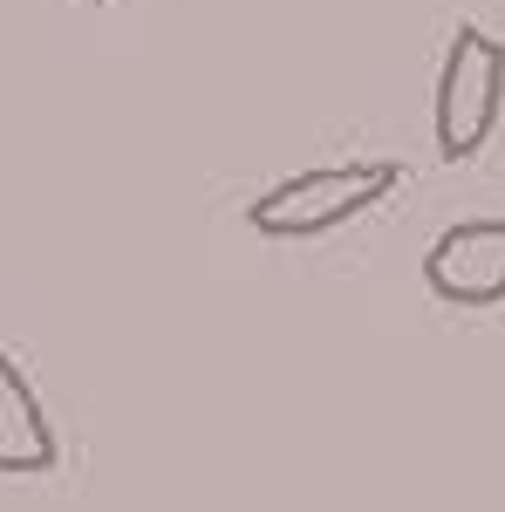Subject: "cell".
<instances>
[{"mask_svg":"<svg viewBox=\"0 0 505 512\" xmlns=\"http://www.w3.org/2000/svg\"><path fill=\"white\" fill-rule=\"evenodd\" d=\"M396 185H403V164H389V158L314 164V171H294L273 192L253 198L246 226L260 239H314V233H335V226L362 219V212H376Z\"/></svg>","mask_w":505,"mask_h":512,"instance_id":"obj_1","label":"cell"},{"mask_svg":"<svg viewBox=\"0 0 505 512\" xmlns=\"http://www.w3.org/2000/svg\"><path fill=\"white\" fill-rule=\"evenodd\" d=\"M505 110V41L485 35L478 21H458L437 69V151L444 164H465L492 144Z\"/></svg>","mask_w":505,"mask_h":512,"instance_id":"obj_2","label":"cell"},{"mask_svg":"<svg viewBox=\"0 0 505 512\" xmlns=\"http://www.w3.org/2000/svg\"><path fill=\"white\" fill-rule=\"evenodd\" d=\"M424 280L451 308H499L505 301V219H458L424 253Z\"/></svg>","mask_w":505,"mask_h":512,"instance_id":"obj_3","label":"cell"},{"mask_svg":"<svg viewBox=\"0 0 505 512\" xmlns=\"http://www.w3.org/2000/svg\"><path fill=\"white\" fill-rule=\"evenodd\" d=\"M55 458L62 444H55L35 383L14 369V355H0V478H41L55 472Z\"/></svg>","mask_w":505,"mask_h":512,"instance_id":"obj_4","label":"cell"},{"mask_svg":"<svg viewBox=\"0 0 505 512\" xmlns=\"http://www.w3.org/2000/svg\"><path fill=\"white\" fill-rule=\"evenodd\" d=\"M82 7H103V0H82Z\"/></svg>","mask_w":505,"mask_h":512,"instance_id":"obj_5","label":"cell"}]
</instances>
